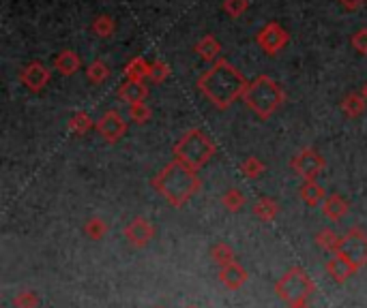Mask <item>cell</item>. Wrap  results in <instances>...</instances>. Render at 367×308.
Returning <instances> with one entry per match:
<instances>
[{"label":"cell","instance_id":"cell-1","mask_svg":"<svg viewBox=\"0 0 367 308\" xmlns=\"http://www.w3.org/2000/svg\"><path fill=\"white\" fill-rule=\"evenodd\" d=\"M247 86V77L226 58L213 62L211 69H206L198 77V90L202 93V97L213 103V107L222 109V112L230 109L239 99H243Z\"/></svg>","mask_w":367,"mask_h":308},{"label":"cell","instance_id":"cell-2","mask_svg":"<svg viewBox=\"0 0 367 308\" xmlns=\"http://www.w3.org/2000/svg\"><path fill=\"white\" fill-rule=\"evenodd\" d=\"M150 186H153L170 206L183 208L198 195V191L202 189V180H200L198 171L185 167L179 161H170L157 175H153Z\"/></svg>","mask_w":367,"mask_h":308},{"label":"cell","instance_id":"cell-3","mask_svg":"<svg viewBox=\"0 0 367 308\" xmlns=\"http://www.w3.org/2000/svg\"><path fill=\"white\" fill-rule=\"evenodd\" d=\"M243 103L260 120H269L286 103V90H284V86L275 81L273 77L258 75L256 79L249 81L247 90L243 95Z\"/></svg>","mask_w":367,"mask_h":308},{"label":"cell","instance_id":"cell-4","mask_svg":"<svg viewBox=\"0 0 367 308\" xmlns=\"http://www.w3.org/2000/svg\"><path fill=\"white\" fill-rule=\"evenodd\" d=\"M172 154H174V161L183 163L193 171H200L217 154V144L211 139L206 131L196 126L183 133V137L172 148Z\"/></svg>","mask_w":367,"mask_h":308},{"label":"cell","instance_id":"cell-5","mask_svg":"<svg viewBox=\"0 0 367 308\" xmlns=\"http://www.w3.org/2000/svg\"><path fill=\"white\" fill-rule=\"evenodd\" d=\"M316 291V282L314 278L303 270V268H290L282 278L275 282V293L279 296V300H284L288 304H296V302H307Z\"/></svg>","mask_w":367,"mask_h":308},{"label":"cell","instance_id":"cell-6","mask_svg":"<svg viewBox=\"0 0 367 308\" xmlns=\"http://www.w3.org/2000/svg\"><path fill=\"white\" fill-rule=\"evenodd\" d=\"M290 169L298 173L303 180H318V175L327 169V161L316 148H301L294 157L290 159Z\"/></svg>","mask_w":367,"mask_h":308},{"label":"cell","instance_id":"cell-7","mask_svg":"<svg viewBox=\"0 0 367 308\" xmlns=\"http://www.w3.org/2000/svg\"><path fill=\"white\" fill-rule=\"evenodd\" d=\"M256 43L267 56H275L290 43V32L279 24V21H267V24L258 30Z\"/></svg>","mask_w":367,"mask_h":308},{"label":"cell","instance_id":"cell-8","mask_svg":"<svg viewBox=\"0 0 367 308\" xmlns=\"http://www.w3.org/2000/svg\"><path fill=\"white\" fill-rule=\"evenodd\" d=\"M355 266L361 270L367 266V231L361 227L348 229L346 235H341V251Z\"/></svg>","mask_w":367,"mask_h":308},{"label":"cell","instance_id":"cell-9","mask_svg":"<svg viewBox=\"0 0 367 308\" xmlns=\"http://www.w3.org/2000/svg\"><path fill=\"white\" fill-rule=\"evenodd\" d=\"M127 120L123 118L120 112H116V109H107V112L95 122V131L97 135L105 142V144H116L125 137L127 133Z\"/></svg>","mask_w":367,"mask_h":308},{"label":"cell","instance_id":"cell-10","mask_svg":"<svg viewBox=\"0 0 367 308\" xmlns=\"http://www.w3.org/2000/svg\"><path fill=\"white\" fill-rule=\"evenodd\" d=\"M50 79H52V71L41 60L28 62L26 67L19 71V81L24 84L28 90L35 93V95L46 90V86L50 84Z\"/></svg>","mask_w":367,"mask_h":308},{"label":"cell","instance_id":"cell-11","mask_svg":"<svg viewBox=\"0 0 367 308\" xmlns=\"http://www.w3.org/2000/svg\"><path fill=\"white\" fill-rule=\"evenodd\" d=\"M125 238L134 249H144L150 244V240L155 238V225L150 223L148 218L138 216L125 227Z\"/></svg>","mask_w":367,"mask_h":308},{"label":"cell","instance_id":"cell-12","mask_svg":"<svg viewBox=\"0 0 367 308\" xmlns=\"http://www.w3.org/2000/svg\"><path fill=\"white\" fill-rule=\"evenodd\" d=\"M357 272H359V268L343 253H337V255L329 257V261H327V274L339 285L346 282Z\"/></svg>","mask_w":367,"mask_h":308},{"label":"cell","instance_id":"cell-13","mask_svg":"<svg viewBox=\"0 0 367 308\" xmlns=\"http://www.w3.org/2000/svg\"><path fill=\"white\" fill-rule=\"evenodd\" d=\"M247 280H249V274H247V270L241 266V263L234 261L226 268H220V282L224 285V287H228L230 291L241 289Z\"/></svg>","mask_w":367,"mask_h":308},{"label":"cell","instance_id":"cell-14","mask_svg":"<svg viewBox=\"0 0 367 308\" xmlns=\"http://www.w3.org/2000/svg\"><path fill=\"white\" fill-rule=\"evenodd\" d=\"M54 69H56L60 75H64V77L75 75V73L82 69V58H80V54L73 52V50H62V52H58L56 58H54Z\"/></svg>","mask_w":367,"mask_h":308},{"label":"cell","instance_id":"cell-15","mask_svg":"<svg viewBox=\"0 0 367 308\" xmlns=\"http://www.w3.org/2000/svg\"><path fill=\"white\" fill-rule=\"evenodd\" d=\"M118 99L129 103V105H136V103H142L146 101L148 97V86L144 81H132V79H127L125 84H120V88L116 90Z\"/></svg>","mask_w":367,"mask_h":308},{"label":"cell","instance_id":"cell-16","mask_svg":"<svg viewBox=\"0 0 367 308\" xmlns=\"http://www.w3.org/2000/svg\"><path fill=\"white\" fill-rule=\"evenodd\" d=\"M298 197L301 202L310 208H316V206H322L327 200V193L318 184V180H303V184L298 186Z\"/></svg>","mask_w":367,"mask_h":308},{"label":"cell","instance_id":"cell-17","mask_svg":"<svg viewBox=\"0 0 367 308\" xmlns=\"http://www.w3.org/2000/svg\"><path fill=\"white\" fill-rule=\"evenodd\" d=\"M193 52H196L204 62H217L222 54V43L215 35H204L196 46H193Z\"/></svg>","mask_w":367,"mask_h":308},{"label":"cell","instance_id":"cell-18","mask_svg":"<svg viewBox=\"0 0 367 308\" xmlns=\"http://www.w3.org/2000/svg\"><path fill=\"white\" fill-rule=\"evenodd\" d=\"M348 212H350V204L337 193L329 195L325 200V204H322V214H325L327 218H331V221H341V218L348 216Z\"/></svg>","mask_w":367,"mask_h":308},{"label":"cell","instance_id":"cell-19","mask_svg":"<svg viewBox=\"0 0 367 308\" xmlns=\"http://www.w3.org/2000/svg\"><path fill=\"white\" fill-rule=\"evenodd\" d=\"M125 77L132 81H144L150 75V62L144 56H134L132 60H127L125 64Z\"/></svg>","mask_w":367,"mask_h":308},{"label":"cell","instance_id":"cell-20","mask_svg":"<svg viewBox=\"0 0 367 308\" xmlns=\"http://www.w3.org/2000/svg\"><path fill=\"white\" fill-rule=\"evenodd\" d=\"M316 244L325 251V253H331V255H337L341 251V235H337L333 229L325 227V229H320L316 233Z\"/></svg>","mask_w":367,"mask_h":308},{"label":"cell","instance_id":"cell-21","mask_svg":"<svg viewBox=\"0 0 367 308\" xmlns=\"http://www.w3.org/2000/svg\"><path fill=\"white\" fill-rule=\"evenodd\" d=\"M251 210L262 223H271V221H275V216L279 214V204L275 200H271V197H260V200H256Z\"/></svg>","mask_w":367,"mask_h":308},{"label":"cell","instance_id":"cell-22","mask_svg":"<svg viewBox=\"0 0 367 308\" xmlns=\"http://www.w3.org/2000/svg\"><path fill=\"white\" fill-rule=\"evenodd\" d=\"M365 105H367V101L363 99L361 93H350L341 99V112L348 118H359L365 114Z\"/></svg>","mask_w":367,"mask_h":308},{"label":"cell","instance_id":"cell-23","mask_svg":"<svg viewBox=\"0 0 367 308\" xmlns=\"http://www.w3.org/2000/svg\"><path fill=\"white\" fill-rule=\"evenodd\" d=\"M91 30L99 37V39H110L114 37L116 32V21L112 15H107V13H101L93 19V24H91Z\"/></svg>","mask_w":367,"mask_h":308},{"label":"cell","instance_id":"cell-24","mask_svg":"<svg viewBox=\"0 0 367 308\" xmlns=\"http://www.w3.org/2000/svg\"><path fill=\"white\" fill-rule=\"evenodd\" d=\"M67 128H69V133L82 137V135L89 133V131L95 128V122H93V118H91L89 114H86V112H75V114L69 118Z\"/></svg>","mask_w":367,"mask_h":308},{"label":"cell","instance_id":"cell-25","mask_svg":"<svg viewBox=\"0 0 367 308\" xmlns=\"http://www.w3.org/2000/svg\"><path fill=\"white\" fill-rule=\"evenodd\" d=\"M211 259L217 263L220 268H226L236 261V255L228 242H217V244H213V249H211Z\"/></svg>","mask_w":367,"mask_h":308},{"label":"cell","instance_id":"cell-26","mask_svg":"<svg viewBox=\"0 0 367 308\" xmlns=\"http://www.w3.org/2000/svg\"><path fill=\"white\" fill-rule=\"evenodd\" d=\"M86 77L91 84H103L112 77V69L107 67L103 60H93L89 67H86Z\"/></svg>","mask_w":367,"mask_h":308},{"label":"cell","instance_id":"cell-27","mask_svg":"<svg viewBox=\"0 0 367 308\" xmlns=\"http://www.w3.org/2000/svg\"><path fill=\"white\" fill-rule=\"evenodd\" d=\"M222 206L228 210V212H241L243 206H245V195L241 193V189H228L224 195H222Z\"/></svg>","mask_w":367,"mask_h":308},{"label":"cell","instance_id":"cell-28","mask_svg":"<svg viewBox=\"0 0 367 308\" xmlns=\"http://www.w3.org/2000/svg\"><path fill=\"white\" fill-rule=\"evenodd\" d=\"M265 171H267V165L260 159H258V157H247L241 163V173L245 175V178H249V180L260 178Z\"/></svg>","mask_w":367,"mask_h":308},{"label":"cell","instance_id":"cell-29","mask_svg":"<svg viewBox=\"0 0 367 308\" xmlns=\"http://www.w3.org/2000/svg\"><path fill=\"white\" fill-rule=\"evenodd\" d=\"M84 233L89 235L91 240H101L107 233V223L99 216H91L89 221L84 223Z\"/></svg>","mask_w":367,"mask_h":308},{"label":"cell","instance_id":"cell-30","mask_svg":"<svg viewBox=\"0 0 367 308\" xmlns=\"http://www.w3.org/2000/svg\"><path fill=\"white\" fill-rule=\"evenodd\" d=\"M129 118L136 124H146L150 118H153V109H150L144 101L136 103V105H129Z\"/></svg>","mask_w":367,"mask_h":308},{"label":"cell","instance_id":"cell-31","mask_svg":"<svg viewBox=\"0 0 367 308\" xmlns=\"http://www.w3.org/2000/svg\"><path fill=\"white\" fill-rule=\"evenodd\" d=\"M172 69H170V64L165 60H155V62H150V75H148V81H153V84H163L168 77H170Z\"/></svg>","mask_w":367,"mask_h":308},{"label":"cell","instance_id":"cell-32","mask_svg":"<svg viewBox=\"0 0 367 308\" xmlns=\"http://www.w3.org/2000/svg\"><path fill=\"white\" fill-rule=\"evenodd\" d=\"M41 300L35 291L30 289H24V291H19L15 298H13V306L15 308H39Z\"/></svg>","mask_w":367,"mask_h":308},{"label":"cell","instance_id":"cell-33","mask_svg":"<svg viewBox=\"0 0 367 308\" xmlns=\"http://www.w3.org/2000/svg\"><path fill=\"white\" fill-rule=\"evenodd\" d=\"M249 9V0H224V13L230 17H241Z\"/></svg>","mask_w":367,"mask_h":308},{"label":"cell","instance_id":"cell-34","mask_svg":"<svg viewBox=\"0 0 367 308\" xmlns=\"http://www.w3.org/2000/svg\"><path fill=\"white\" fill-rule=\"evenodd\" d=\"M350 46L357 54L367 56V28H359L350 35Z\"/></svg>","mask_w":367,"mask_h":308},{"label":"cell","instance_id":"cell-35","mask_svg":"<svg viewBox=\"0 0 367 308\" xmlns=\"http://www.w3.org/2000/svg\"><path fill=\"white\" fill-rule=\"evenodd\" d=\"M337 3L343 7V9H348V11H357V9H361L367 0H337Z\"/></svg>","mask_w":367,"mask_h":308},{"label":"cell","instance_id":"cell-36","mask_svg":"<svg viewBox=\"0 0 367 308\" xmlns=\"http://www.w3.org/2000/svg\"><path fill=\"white\" fill-rule=\"evenodd\" d=\"M288 308H312L310 302H296V304H288Z\"/></svg>","mask_w":367,"mask_h":308},{"label":"cell","instance_id":"cell-37","mask_svg":"<svg viewBox=\"0 0 367 308\" xmlns=\"http://www.w3.org/2000/svg\"><path fill=\"white\" fill-rule=\"evenodd\" d=\"M361 95H363V99L367 101V81H365V84L361 86Z\"/></svg>","mask_w":367,"mask_h":308},{"label":"cell","instance_id":"cell-38","mask_svg":"<svg viewBox=\"0 0 367 308\" xmlns=\"http://www.w3.org/2000/svg\"><path fill=\"white\" fill-rule=\"evenodd\" d=\"M153 308H165V306H153Z\"/></svg>","mask_w":367,"mask_h":308},{"label":"cell","instance_id":"cell-39","mask_svg":"<svg viewBox=\"0 0 367 308\" xmlns=\"http://www.w3.org/2000/svg\"><path fill=\"white\" fill-rule=\"evenodd\" d=\"M187 308H198V306H187Z\"/></svg>","mask_w":367,"mask_h":308}]
</instances>
